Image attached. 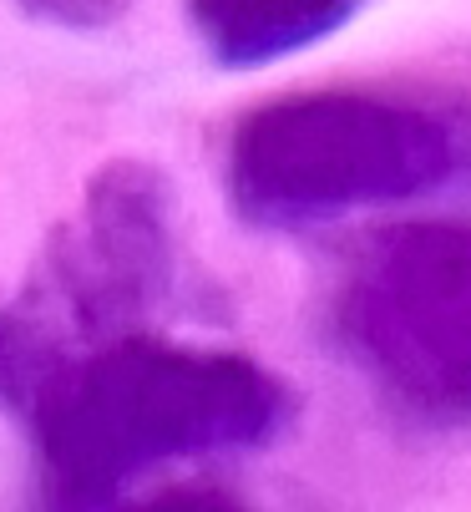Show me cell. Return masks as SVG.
<instances>
[{
    "mask_svg": "<svg viewBox=\"0 0 471 512\" xmlns=\"http://www.w3.org/2000/svg\"><path fill=\"white\" fill-rule=\"evenodd\" d=\"M173 279L178 239L168 178L132 158L102 168L76 218L41 254L26 315L6 325L0 376L31 360L137 335L142 320L173 295Z\"/></svg>",
    "mask_w": 471,
    "mask_h": 512,
    "instance_id": "4",
    "label": "cell"
},
{
    "mask_svg": "<svg viewBox=\"0 0 471 512\" xmlns=\"http://www.w3.org/2000/svg\"><path fill=\"white\" fill-rule=\"evenodd\" d=\"M223 183L259 229H314L471 188V97L314 87L259 102L228 137Z\"/></svg>",
    "mask_w": 471,
    "mask_h": 512,
    "instance_id": "2",
    "label": "cell"
},
{
    "mask_svg": "<svg viewBox=\"0 0 471 512\" xmlns=\"http://www.w3.org/2000/svg\"><path fill=\"white\" fill-rule=\"evenodd\" d=\"M0 350H6V320H0Z\"/></svg>",
    "mask_w": 471,
    "mask_h": 512,
    "instance_id": "8",
    "label": "cell"
},
{
    "mask_svg": "<svg viewBox=\"0 0 471 512\" xmlns=\"http://www.w3.org/2000/svg\"><path fill=\"white\" fill-rule=\"evenodd\" d=\"M21 6L41 21H61V26H107L127 11V0H21Z\"/></svg>",
    "mask_w": 471,
    "mask_h": 512,
    "instance_id": "6",
    "label": "cell"
},
{
    "mask_svg": "<svg viewBox=\"0 0 471 512\" xmlns=\"http://www.w3.org/2000/svg\"><path fill=\"white\" fill-rule=\"evenodd\" d=\"M330 340L401 416L471 421V218L426 213L370 234L330 295Z\"/></svg>",
    "mask_w": 471,
    "mask_h": 512,
    "instance_id": "3",
    "label": "cell"
},
{
    "mask_svg": "<svg viewBox=\"0 0 471 512\" xmlns=\"http://www.w3.org/2000/svg\"><path fill=\"white\" fill-rule=\"evenodd\" d=\"M183 6L218 66L249 71L335 36L360 11V0H183Z\"/></svg>",
    "mask_w": 471,
    "mask_h": 512,
    "instance_id": "5",
    "label": "cell"
},
{
    "mask_svg": "<svg viewBox=\"0 0 471 512\" xmlns=\"http://www.w3.org/2000/svg\"><path fill=\"white\" fill-rule=\"evenodd\" d=\"M0 381L26 406L46 512H112L147 472L259 452L294 416L269 365L147 330L16 365Z\"/></svg>",
    "mask_w": 471,
    "mask_h": 512,
    "instance_id": "1",
    "label": "cell"
},
{
    "mask_svg": "<svg viewBox=\"0 0 471 512\" xmlns=\"http://www.w3.org/2000/svg\"><path fill=\"white\" fill-rule=\"evenodd\" d=\"M132 512H254V507H244L228 492H213V487H168V492L137 502Z\"/></svg>",
    "mask_w": 471,
    "mask_h": 512,
    "instance_id": "7",
    "label": "cell"
}]
</instances>
